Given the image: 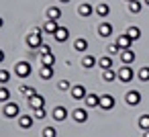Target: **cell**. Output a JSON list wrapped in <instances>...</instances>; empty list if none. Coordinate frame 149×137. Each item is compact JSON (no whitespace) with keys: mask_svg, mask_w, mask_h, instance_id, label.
Segmentation results:
<instances>
[{"mask_svg":"<svg viewBox=\"0 0 149 137\" xmlns=\"http://www.w3.org/2000/svg\"><path fill=\"white\" fill-rule=\"evenodd\" d=\"M84 100H86V106H90V108L100 106V96H98V94H90V92H88V96H86Z\"/></svg>","mask_w":149,"mask_h":137,"instance_id":"d6986e66","label":"cell"},{"mask_svg":"<svg viewBox=\"0 0 149 137\" xmlns=\"http://www.w3.org/2000/svg\"><path fill=\"white\" fill-rule=\"evenodd\" d=\"M98 62H96V57L94 55H84L82 57V68H86V70H90V68H94Z\"/></svg>","mask_w":149,"mask_h":137,"instance_id":"44dd1931","label":"cell"},{"mask_svg":"<svg viewBox=\"0 0 149 137\" xmlns=\"http://www.w3.org/2000/svg\"><path fill=\"white\" fill-rule=\"evenodd\" d=\"M45 115H47V108H45V106L35 110V119H45Z\"/></svg>","mask_w":149,"mask_h":137,"instance_id":"8d00e7d4","label":"cell"},{"mask_svg":"<svg viewBox=\"0 0 149 137\" xmlns=\"http://www.w3.org/2000/svg\"><path fill=\"white\" fill-rule=\"evenodd\" d=\"M59 2H63V4H68V2H72V0H59Z\"/></svg>","mask_w":149,"mask_h":137,"instance_id":"b9f144b4","label":"cell"},{"mask_svg":"<svg viewBox=\"0 0 149 137\" xmlns=\"http://www.w3.org/2000/svg\"><path fill=\"white\" fill-rule=\"evenodd\" d=\"M98 66H100L102 70H110V68H112V55H104V57H100V59H98Z\"/></svg>","mask_w":149,"mask_h":137,"instance_id":"603a6c76","label":"cell"},{"mask_svg":"<svg viewBox=\"0 0 149 137\" xmlns=\"http://www.w3.org/2000/svg\"><path fill=\"white\" fill-rule=\"evenodd\" d=\"M116 43L120 45V49H131V43H133V39H131L129 35H120Z\"/></svg>","mask_w":149,"mask_h":137,"instance_id":"7402d4cb","label":"cell"},{"mask_svg":"<svg viewBox=\"0 0 149 137\" xmlns=\"http://www.w3.org/2000/svg\"><path fill=\"white\" fill-rule=\"evenodd\" d=\"M39 76H41L43 80H51V78H53V68H41Z\"/></svg>","mask_w":149,"mask_h":137,"instance_id":"4dcf8cb0","label":"cell"},{"mask_svg":"<svg viewBox=\"0 0 149 137\" xmlns=\"http://www.w3.org/2000/svg\"><path fill=\"white\" fill-rule=\"evenodd\" d=\"M10 100V92L6 86H0V102H8Z\"/></svg>","mask_w":149,"mask_h":137,"instance_id":"f546056e","label":"cell"},{"mask_svg":"<svg viewBox=\"0 0 149 137\" xmlns=\"http://www.w3.org/2000/svg\"><path fill=\"white\" fill-rule=\"evenodd\" d=\"M47 19H49V21H59V19H61V10H59L57 6H49V8H47Z\"/></svg>","mask_w":149,"mask_h":137,"instance_id":"ffe728a7","label":"cell"},{"mask_svg":"<svg viewBox=\"0 0 149 137\" xmlns=\"http://www.w3.org/2000/svg\"><path fill=\"white\" fill-rule=\"evenodd\" d=\"M74 47H76V51H86V49H88V41H86L84 37H78V39L74 41Z\"/></svg>","mask_w":149,"mask_h":137,"instance_id":"484cf974","label":"cell"},{"mask_svg":"<svg viewBox=\"0 0 149 137\" xmlns=\"http://www.w3.org/2000/svg\"><path fill=\"white\" fill-rule=\"evenodd\" d=\"M39 49H41V53H47V51H51V47H49V45H45V43H43Z\"/></svg>","mask_w":149,"mask_h":137,"instance_id":"74e56055","label":"cell"},{"mask_svg":"<svg viewBox=\"0 0 149 137\" xmlns=\"http://www.w3.org/2000/svg\"><path fill=\"white\" fill-rule=\"evenodd\" d=\"M116 78H118V74H116V72H114L112 68H110V70H104V72H102V80H104V82H114Z\"/></svg>","mask_w":149,"mask_h":137,"instance_id":"cb8c5ba5","label":"cell"},{"mask_svg":"<svg viewBox=\"0 0 149 137\" xmlns=\"http://www.w3.org/2000/svg\"><path fill=\"white\" fill-rule=\"evenodd\" d=\"M72 119H74L76 123H86V121H88L86 108H76V110H72Z\"/></svg>","mask_w":149,"mask_h":137,"instance_id":"4fadbf2b","label":"cell"},{"mask_svg":"<svg viewBox=\"0 0 149 137\" xmlns=\"http://www.w3.org/2000/svg\"><path fill=\"white\" fill-rule=\"evenodd\" d=\"M41 64H43V68H53V66H55V55H53V51L41 53Z\"/></svg>","mask_w":149,"mask_h":137,"instance_id":"7c38bea8","label":"cell"},{"mask_svg":"<svg viewBox=\"0 0 149 137\" xmlns=\"http://www.w3.org/2000/svg\"><path fill=\"white\" fill-rule=\"evenodd\" d=\"M33 123H35V117H31V115H21V117H19V125H21V129H31Z\"/></svg>","mask_w":149,"mask_h":137,"instance_id":"9a60e30c","label":"cell"},{"mask_svg":"<svg viewBox=\"0 0 149 137\" xmlns=\"http://www.w3.org/2000/svg\"><path fill=\"white\" fill-rule=\"evenodd\" d=\"M68 115H70V113H68V108H65V106H55V108H53V113H51V117H53L57 123L65 121V119H68Z\"/></svg>","mask_w":149,"mask_h":137,"instance_id":"9c48e42d","label":"cell"},{"mask_svg":"<svg viewBox=\"0 0 149 137\" xmlns=\"http://www.w3.org/2000/svg\"><path fill=\"white\" fill-rule=\"evenodd\" d=\"M145 4H147V6H149V0H145Z\"/></svg>","mask_w":149,"mask_h":137,"instance_id":"7bdbcfd3","label":"cell"},{"mask_svg":"<svg viewBox=\"0 0 149 137\" xmlns=\"http://www.w3.org/2000/svg\"><path fill=\"white\" fill-rule=\"evenodd\" d=\"M2 27H4V19H2V17H0V29H2Z\"/></svg>","mask_w":149,"mask_h":137,"instance_id":"ab89813d","label":"cell"},{"mask_svg":"<svg viewBox=\"0 0 149 137\" xmlns=\"http://www.w3.org/2000/svg\"><path fill=\"white\" fill-rule=\"evenodd\" d=\"M127 2H133V0H127Z\"/></svg>","mask_w":149,"mask_h":137,"instance_id":"ee69618b","label":"cell"},{"mask_svg":"<svg viewBox=\"0 0 149 137\" xmlns=\"http://www.w3.org/2000/svg\"><path fill=\"white\" fill-rule=\"evenodd\" d=\"M29 106H31L33 110L43 108V106H45V98H43L41 94H35V96H31V98H29Z\"/></svg>","mask_w":149,"mask_h":137,"instance_id":"8fae6325","label":"cell"},{"mask_svg":"<svg viewBox=\"0 0 149 137\" xmlns=\"http://www.w3.org/2000/svg\"><path fill=\"white\" fill-rule=\"evenodd\" d=\"M137 125H139L143 131H147V129H149V115H141L139 121H137Z\"/></svg>","mask_w":149,"mask_h":137,"instance_id":"f1b7e54d","label":"cell"},{"mask_svg":"<svg viewBox=\"0 0 149 137\" xmlns=\"http://www.w3.org/2000/svg\"><path fill=\"white\" fill-rule=\"evenodd\" d=\"M10 80V72L8 70H0V84H6Z\"/></svg>","mask_w":149,"mask_h":137,"instance_id":"836d02e7","label":"cell"},{"mask_svg":"<svg viewBox=\"0 0 149 137\" xmlns=\"http://www.w3.org/2000/svg\"><path fill=\"white\" fill-rule=\"evenodd\" d=\"M41 133H43V137H57V131H55L53 127H45Z\"/></svg>","mask_w":149,"mask_h":137,"instance_id":"e575fe53","label":"cell"},{"mask_svg":"<svg viewBox=\"0 0 149 137\" xmlns=\"http://www.w3.org/2000/svg\"><path fill=\"white\" fill-rule=\"evenodd\" d=\"M31 72H33V68H31V62H19L17 66H15V74L19 76V78H29L31 76Z\"/></svg>","mask_w":149,"mask_h":137,"instance_id":"7a4b0ae2","label":"cell"},{"mask_svg":"<svg viewBox=\"0 0 149 137\" xmlns=\"http://www.w3.org/2000/svg\"><path fill=\"white\" fill-rule=\"evenodd\" d=\"M94 13V6L90 4V2H82L80 4V8H78V15L82 17V19H86V17H90Z\"/></svg>","mask_w":149,"mask_h":137,"instance_id":"5bb4252c","label":"cell"},{"mask_svg":"<svg viewBox=\"0 0 149 137\" xmlns=\"http://www.w3.org/2000/svg\"><path fill=\"white\" fill-rule=\"evenodd\" d=\"M108 13H110V6H108L106 2H100V4H96V15H98L100 19H106V17H108Z\"/></svg>","mask_w":149,"mask_h":137,"instance_id":"ac0fdd59","label":"cell"},{"mask_svg":"<svg viewBox=\"0 0 149 137\" xmlns=\"http://www.w3.org/2000/svg\"><path fill=\"white\" fill-rule=\"evenodd\" d=\"M135 51L133 49H123L120 51V62H123V66H131L133 62H135Z\"/></svg>","mask_w":149,"mask_h":137,"instance_id":"ba28073f","label":"cell"},{"mask_svg":"<svg viewBox=\"0 0 149 137\" xmlns=\"http://www.w3.org/2000/svg\"><path fill=\"white\" fill-rule=\"evenodd\" d=\"M27 45L31 49H39L43 45V29H33L29 35H27Z\"/></svg>","mask_w":149,"mask_h":137,"instance_id":"6da1fadb","label":"cell"},{"mask_svg":"<svg viewBox=\"0 0 149 137\" xmlns=\"http://www.w3.org/2000/svg\"><path fill=\"white\" fill-rule=\"evenodd\" d=\"M4 117H8V119L21 117V106L17 102H4Z\"/></svg>","mask_w":149,"mask_h":137,"instance_id":"277c9868","label":"cell"},{"mask_svg":"<svg viewBox=\"0 0 149 137\" xmlns=\"http://www.w3.org/2000/svg\"><path fill=\"white\" fill-rule=\"evenodd\" d=\"M70 94H72V98H74V100H84V98L88 96V90H86V86H84V84H74V86H72V90H70Z\"/></svg>","mask_w":149,"mask_h":137,"instance_id":"3957f363","label":"cell"},{"mask_svg":"<svg viewBox=\"0 0 149 137\" xmlns=\"http://www.w3.org/2000/svg\"><path fill=\"white\" fill-rule=\"evenodd\" d=\"M98 35H100V37H110V35H112V25H110L108 21L100 23V27H98Z\"/></svg>","mask_w":149,"mask_h":137,"instance_id":"2e32d148","label":"cell"},{"mask_svg":"<svg viewBox=\"0 0 149 137\" xmlns=\"http://www.w3.org/2000/svg\"><path fill=\"white\" fill-rule=\"evenodd\" d=\"M125 102H127L129 106H137V104L141 102V94H139L137 90H129L127 96H125Z\"/></svg>","mask_w":149,"mask_h":137,"instance_id":"52a82bcc","label":"cell"},{"mask_svg":"<svg viewBox=\"0 0 149 137\" xmlns=\"http://www.w3.org/2000/svg\"><path fill=\"white\" fill-rule=\"evenodd\" d=\"M127 35H129L133 41H137V39L141 37V29H139V27H135V25H131V27L127 29Z\"/></svg>","mask_w":149,"mask_h":137,"instance_id":"d4e9b609","label":"cell"},{"mask_svg":"<svg viewBox=\"0 0 149 137\" xmlns=\"http://www.w3.org/2000/svg\"><path fill=\"white\" fill-rule=\"evenodd\" d=\"M141 8H143V2H139V0H133V2H129V10H131L133 15H139Z\"/></svg>","mask_w":149,"mask_h":137,"instance_id":"83f0119b","label":"cell"},{"mask_svg":"<svg viewBox=\"0 0 149 137\" xmlns=\"http://www.w3.org/2000/svg\"><path fill=\"white\" fill-rule=\"evenodd\" d=\"M21 92L27 96V100H29L31 96H35V94H37V90H35L33 86H21Z\"/></svg>","mask_w":149,"mask_h":137,"instance_id":"1f68e13d","label":"cell"},{"mask_svg":"<svg viewBox=\"0 0 149 137\" xmlns=\"http://www.w3.org/2000/svg\"><path fill=\"white\" fill-rule=\"evenodd\" d=\"M133 78H135V72H133V68H131V66H123V68L118 70V80H120V82L129 84Z\"/></svg>","mask_w":149,"mask_h":137,"instance_id":"5b68a950","label":"cell"},{"mask_svg":"<svg viewBox=\"0 0 149 137\" xmlns=\"http://www.w3.org/2000/svg\"><path fill=\"white\" fill-rule=\"evenodd\" d=\"M123 49H120V45L118 43H114V45H110L108 47V55H116V53H120Z\"/></svg>","mask_w":149,"mask_h":137,"instance_id":"d590c367","label":"cell"},{"mask_svg":"<svg viewBox=\"0 0 149 137\" xmlns=\"http://www.w3.org/2000/svg\"><path fill=\"white\" fill-rule=\"evenodd\" d=\"M114 104H116L114 96H110V94H102L100 96V108L102 110H110V108H114Z\"/></svg>","mask_w":149,"mask_h":137,"instance_id":"8992f818","label":"cell"},{"mask_svg":"<svg viewBox=\"0 0 149 137\" xmlns=\"http://www.w3.org/2000/svg\"><path fill=\"white\" fill-rule=\"evenodd\" d=\"M57 90H61V92H63V90H72V84H70L68 80H59V82H57Z\"/></svg>","mask_w":149,"mask_h":137,"instance_id":"d6a6232c","label":"cell"},{"mask_svg":"<svg viewBox=\"0 0 149 137\" xmlns=\"http://www.w3.org/2000/svg\"><path fill=\"white\" fill-rule=\"evenodd\" d=\"M137 78H139L141 82H149V68H147V66L139 68V72H137Z\"/></svg>","mask_w":149,"mask_h":137,"instance_id":"4316f807","label":"cell"},{"mask_svg":"<svg viewBox=\"0 0 149 137\" xmlns=\"http://www.w3.org/2000/svg\"><path fill=\"white\" fill-rule=\"evenodd\" d=\"M41 29H43V33H49V35H55V31H57L59 27H57V21H49V19H47V21H45V25H43Z\"/></svg>","mask_w":149,"mask_h":137,"instance_id":"e0dca14e","label":"cell"},{"mask_svg":"<svg viewBox=\"0 0 149 137\" xmlns=\"http://www.w3.org/2000/svg\"><path fill=\"white\" fill-rule=\"evenodd\" d=\"M53 37H55V41H57V43H65V41L70 39V29H68V27H59V29L55 31V35H53Z\"/></svg>","mask_w":149,"mask_h":137,"instance_id":"30bf717a","label":"cell"},{"mask_svg":"<svg viewBox=\"0 0 149 137\" xmlns=\"http://www.w3.org/2000/svg\"><path fill=\"white\" fill-rule=\"evenodd\" d=\"M143 137H149V129H147V131H145V133H143Z\"/></svg>","mask_w":149,"mask_h":137,"instance_id":"60d3db41","label":"cell"},{"mask_svg":"<svg viewBox=\"0 0 149 137\" xmlns=\"http://www.w3.org/2000/svg\"><path fill=\"white\" fill-rule=\"evenodd\" d=\"M4 57H6V55H4V51H2V49H0V64H2V62H4Z\"/></svg>","mask_w":149,"mask_h":137,"instance_id":"f35d334b","label":"cell"}]
</instances>
